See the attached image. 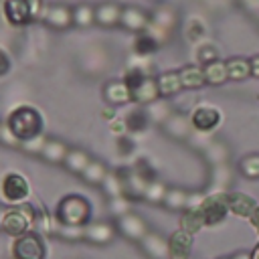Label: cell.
I'll return each instance as SVG.
<instances>
[{
  "mask_svg": "<svg viewBox=\"0 0 259 259\" xmlns=\"http://www.w3.org/2000/svg\"><path fill=\"white\" fill-rule=\"evenodd\" d=\"M204 22L200 20V18H190L188 22H186V26H184V34H186V38L190 40V42H198V40H202V36H204Z\"/></svg>",
  "mask_w": 259,
  "mask_h": 259,
  "instance_id": "obj_31",
  "label": "cell"
},
{
  "mask_svg": "<svg viewBox=\"0 0 259 259\" xmlns=\"http://www.w3.org/2000/svg\"><path fill=\"white\" fill-rule=\"evenodd\" d=\"M130 91H132V101H138V103H154L160 97L158 81L152 75H148L146 79H142L138 85L130 87Z\"/></svg>",
  "mask_w": 259,
  "mask_h": 259,
  "instance_id": "obj_12",
  "label": "cell"
},
{
  "mask_svg": "<svg viewBox=\"0 0 259 259\" xmlns=\"http://www.w3.org/2000/svg\"><path fill=\"white\" fill-rule=\"evenodd\" d=\"M32 229H38L36 233H51L53 229H51V219H49V214L45 212V208H36V214H34V225H32Z\"/></svg>",
  "mask_w": 259,
  "mask_h": 259,
  "instance_id": "obj_37",
  "label": "cell"
},
{
  "mask_svg": "<svg viewBox=\"0 0 259 259\" xmlns=\"http://www.w3.org/2000/svg\"><path fill=\"white\" fill-rule=\"evenodd\" d=\"M221 119H223V115H221L219 107L208 105V103L196 105L192 109V113H190V123L198 132H210V130H214L221 123Z\"/></svg>",
  "mask_w": 259,
  "mask_h": 259,
  "instance_id": "obj_7",
  "label": "cell"
},
{
  "mask_svg": "<svg viewBox=\"0 0 259 259\" xmlns=\"http://www.w3.org/2000/svg\"><path fill=\"white\" fill-rule=\"evenodd\" d=\"M249 223L253 225V229H255V233L259 235V204H257V208L251 212V217H249Z\"/></svg>",
  "mask_w": 259,
  "mask_h": 259,
  "instance_id": "obj_39",
  "label": "cell"
},
{
  "mask_svg": "<svg viewBox=\"0 0 259 259\" xmlns=\"http://www.w3.org/2000/svg\"><path fill=\"white\" fill-rule=\"evenodd\" d=\"M91 22H95V8L87 2H81L73 8V24L77 26H89Z\"/></svg>",
  "mask_w": 259,
  "mask_h": 259,
  "instance_id": "obj_29",
  "label": "cell"
},
{
  "mask_svg": "<svg viewBox=\"0 0 259 259\" xmlns=\"http://www.w3.org/2000/svg\"><path fill=\"white\" fill-rule=\"evenodd\" d=\"M223 259H251V253L239 251V253H235V255H229V257H223Z\"/></svg>",
  "mask_w": 259,
  "mask_h": 259,
  "instance_id": "obj_41",
  "label": "cell"
},
{
  "mask_svg": "<svg viewBox=\"0 0 259 259\" xmlns=\"http://www.w3.org/2000/svg\"><path fill=\"white\" fill-rule=\"evenodd\" d=\"M178 75H180V81H182L184 89H198V87H202L206 83L200 65H186V67H182L178 71Z\"/></svg>",
  "mask_w": 259,
  "mask_h": 259,
  "instance_id": "obj_20",
  "label": "cell"
},
{
  "mask_svg": "<svg viewBox=\"0 0 259 259\" xmlns=\"http://www.w3.org/2000/svg\"><path fill=\"white\" fill-rule=\"evenodd\" d=\"M89 214H91V206L79 194L63 196L55 208V219L61 227H87Z\"/></svg>",
  "mask_w": 259,
  "mask_h": 259,
  "instance_id": "obj_2",
  "label": "cell"
},
{
  "mask_svg": "<svg viewBox=\"0 0 259 259\" xmlns=\"http://www.w3.org/2000/svg\"><path fill=\"white\" fill-rule=\"evenodd\" d=\"M164 196H166L164 184L158 182V180H150V182L146 184V190H144V196H142V198H146L148 202H162Z\"/></svg>",
  "mask_w": 259,
  "mask_h": 259,
  "instance_id": "obj_34",
  "label": "cell"
},
{
  "mask_svg": "<svg viewBox=\"0 0 259 259\" xmlns=\"http://www.w3.org/2000/svg\"><path fill=\"white\" fill-rule=\"evenodd\" d=\"M12 69V61H10V55L4 51V49H0V77H4V75H8V71Z\"/></svg>",
  "mask_w": 259,
  "mask_h": 259,
  "instance_id": "obj_38",
  "label": "cell"
},
{
  "mask_svg": "<svg viewBox=\"0 0 259 259\" xmlns=\"http://www.w3.org/2000/svg\"><path fill=\"white\" fill-rule=\"evenodd\" d=\"M202 227H204V219H202V212H200V202H194V204L186 206L182 217H180V229L194 235Z\"/></svg>",
  "mask_w": 259,
  "mask_h": 259,
  "instance_id": "obj_16",
  "label": "cell"
},
{
  "mask_svg": "<svg viewBox=\"0 0 259 259\" xmlns=\"http://www.w3.org/2000/svg\"><path fill=\"white\" fill-rule=\"evenodd\" d=\"M117 227H119V231H121L125 237L134 239V241H142V239L148 235L146 223H144L138 214H134V212H125V214H121L119 221H117Z\"/></svg>",
  "mask_w": 259,
  "mask_h": 259,
  "instance_id": "obj_14",
  "label": "cell"
},
{
  "mask_svg": "<svg viewBox=\"0 0 259 259\" xmlns=\"http://www.w3.org/2000/svg\"><path fill=\"white\" fill-rule=\"evenodd\" d=\"M121 8L115 2H101L95 6V22L101 26H113L119 24Z\"/></svg>",
  "mask_w": 259,
  "mask_h": 259,
  "instance_id": "obj_18",
  "label": "cell"
},
{
  "mask_svg": "<svg viewBox=\"0 0 259 259\" xmlns=\"http://www.w3.org/2000/svg\"><path fill=\"white\" fill-rule=\"evenodd\" d=\"M123 123H125V130H130V132H144L146 125H148V111L132 109V111L125 113Z\"/></svg>",
  "mask_w": 259,
  "mask_h": 259,
  "instance_id": "obj_27",
  "label": "cell"
},
{
  "mask_svg": "<svg viewBox=\"0 0 259 259\" xmlns=\"http://www.w3.org/2000/svg\"><path fill=\"white\" fill-rule=\"evenodd\" d=\"M196 59H198L200 67H204V65H208L212 61H219V51L212 45H200L196 49Z\"/></svg>",
  "mask_w": 259,
  "mask_h": 259,
  "instance_id": "obj_35",
  "label": "cell"
},
{
  "mask_svg": "<svg viewBox=\"0 0 259 259\" xmlns=\"http://www.w3.org/2000/svg\"><path fill=\"white\" fill-rule=\"evenodd\" d=\"M202 198L200 196H192L184 190H178V188H172V190H166V196H164V204H168L170 208H186L194 202H200Z\"/></svg>",
  "mask_w": 259,
  "mask_h": 259,
  "instance_id": "obj_23",
  "label": "cell"
},
{
  "mask_svg": "<svg viewBox=\"0 0 259 259\" xmlns=\"http://www.w3.org/2000/svg\"><path fill=\"white\" fill-rule=\"evenodd\" d=\"M200 212L204 219V227H214L219 223L225 221V217L229 214V206H227V194L217 192V194H208L200 200Z\"/></svg>",
  "mask_w": 259,
  "mask_h": 259,
  "instance_id": "obj_6",
  "label": "cell"
},
{
  "mask_svg": "<svg viewBox=\"0 0 259 259\" xmlns=\"http://www.w3.org/2000/svg\"><path fill=\"white\" fill-rule=\"evenodd\" d=\"M87 182H91V184H101L103 182V178L107 176V172H105V168H103V164L101 162H95V160H91L89 164H87V168L83 170V174H81Z\"/></svg>",
  "mask_w": 259,
  "mask_h": 259,
  "instance_id": "obj_30",
  "label": "cell"
},
{
  "mask_svg": "<svg viewBox=\"0 0 259 259\" xmlns=\"http://www.w3.org/2000/svg\"><path fill=\"white\" fill-rule=\"evenodd\" d=\"M156 81H158L160 97H172V95H176V93H180V91L184 89L178 71H166V73H162Z\"/></svg>",
  "mask_w": 259,
  "mask_h": 259,
  "instance_id": "obj_19",
  "label": "cell"
},
{
  "mask_svg": "<svg viewBox=\"0 0 259 259\" xmlns=\"http://www.w3.org/2000/svg\"><path fill=\"white\" fill-rule=\"evenodd\" d=\"M101 184H103L105 192H107L111 198H121V196H123V182H121V178H119L117 174H107Z\"/></svg>",
  "mask_w": 259,
  "mask_h": 259,
  "instance_id": "obj_33",
  "label": "cell"
},
{
  "mask_svg": "<svg viewBox=\"0 0 259 259\" xmlns=\"http://www.w3.org/2000/svg\"><path fill=\"white\" fill-rule=\"evenodd\" d=\"M168 132L172 136H176V138H186L188 136V121L184 117H180V115L170 117L168 119Z\"/></svg>",
  "mask_w": 259,
  "mask_h": 259,
  "instance_id": "obj_36",
  "label": "cell"
},
{
  "mask_svg": "<svg viewBox=\"0 0 259 259\" xmlns=\"http://www.w3.org/2000/svg\"><path fill=\"white\" fill-rule=\"evenodd\" d=\"M148 14L142 10V8H136V6H125L121 8V16H119V24L130 30V32H142L148 28Z\"/></svg>",
  "mask_w": 259,
  "mask_h": 259,
  "instance_id": "obj_11",
  "label": "cell"
},
{
  "mask_svg": "<svg viewBox=\"0 0 259 259\" xmlns=\"http://www.w3.org/2000/svg\"><path fill=\"white\" fill-rule=\"evenodd\" d=\"M103 97H105V101H109L111 105H123V103L132 101V91H130V87L125 85L123 79H121V81L113 79V81L105 83V87H103Z\"/></svg>",
  "mask_w": 259,
  "mask_h": 259,
  "instance_id": "obj_15",
  "label": "cell"
},
{
  "mask_svg": "<svg viewBox=\"0 0 259 259\" xmlns=\"http://www.w3.org/2000/svg\"><path fill=\"white\" fill-rule=\"evenodd\" d=\"M227 63V73H229V79L231 81H243L251 75V63L249 59H243V57H233Z\"/></svg>",
  "mask_w": 259,
  "mask_h": 259,
  "instance_id": "obj_24",
  "label": "cell"
},
{
  "mask_svg": "<svg viewBox=\"0 0 259 259\" xmlns=\"http://www.w3.org/2000/svg\"><path fill=\"white\" fill-rule=\"evenodd\" d=\"M239 170H241V174L247 176V178H259V154L245 156V158L239 162Z\"/></svg>",
  "mask_w": 259,
  "mask_h": 259,
  "instance_id": "obj_32",
  "label": "cell"
},
{
  "mask_svg": "<svg viewBox=\"0 0 259 259\" xmlns=\"http://www.w3.org/2000/svg\"><path fill=\"white\" fill-rule=\"evenodd\" d=\"M10 255H12V259H45L47 247H45L40 233L28 231V233L16 237L10 247Z\"/></svg>",
  "mask_w": 259,
  "mask_h": 259,
  "instance_id": "obj_4",
  "label": "cell"
},
{
  "mask_svg": "<svg viewBox=\"0 0 259 259\" xmlns=\"http://www.w3.org/2000/svg\"><path fill=\"white\" fill-rule=\"evenodd\" d=\"M142 247L144 251L154 257V259H170V249H168V241H164L160 235H154V233H148L142 241Z\"/></svg>",
  "mask_w": 259,
  "mask_h": 259,
  "instance_id": "obj_17",
  "label": "cell"
},
{
  "mask_svg": "<svg viewBox=\"0 0 259 259\" xmlns=\"http://www.w3.org/2000/svg\"><path fill=\"white\" fill-rule=\"evenodd\" d=\"M174 22H176V12L170 6H160L152 14V24L158 26V28H162V30H166V32L174 26Z\"/></svg>",
  "mask_w": 259,
  "mask_h": 259,
  "instance_id": "obj_26",
  "label": "cell"
},
{
  "mask_svg": "<svg viewBox=\"0 0 259 259\" xmlns=\"http://www.w3.org/2000/svg\"><path fill=\"white\" fill-rule=\"evenodd\" d=\"M227 206H229V212L249 219L251 212L257 208V202L253 196H249L245 192H227Z\"/></svg>",
  "mask_w": 259,
  "mask_h": 259,
  "instance_id": "obj_13",
  "label": "cell"
},
{
  "mask_svg": "<svg viewBox=\"0 0 259 259\" xmlns=\"http://www.w3.org/2000/svg\"><path fill=\"white\" fill-rule=\"evenodd\" d=\"M89 162H91V160H89V156H87L85 152H81V150H69V154H67V158H65L63 164H65L71 172L83 174V170L87 168Z\"/></svg>",
  "mask_w": 259,
  "mask_h": 259,
  "instance_id": "obj_28",
  "label": "cell"
},
{
  "mask_svg": "<svg viewBox=\"0 0 259 259\" xmlns=\"http://www.w3.org/2000/svg\"><path fill=\"white\" fill-rule=\"evenodd\" d=\"M249 2H253V4H259V0H249Z\"/></svg>",
  "mask_w": 259,
  "mask_h": 259,
  "instance_id": "obj_43",
  "label": "cell"
},
{
  "mask_svg": "<svg viewBox=\"0 0 259 259\" xmlns=\"http://www.w3.org/2000/svg\"><path fill=\"white\" fill-rule=\"evenodd\" d=\"M249 63H251V75L259 79V55H255L253 59H249Z\"/></svg>",
  "mask_w": 259,
  "mask_h": 259,
  "instance_id": "obj_40",
  "label": "cell"
},
{
  "mask_svg": "<svg viewBox=\"0 0 259 259\" xmlns=\"http://www.w3.org/2000/svg\"><path fill=\"white\" fill-rule=\"evenodd\" d=\"M251 259H259V243L253 247V251H251Z\"/></svg>",
  "mask_w": 259,
  "mask_h": 259,
  "instance_id": "obj_42",
  "label": "cell"
},
{
  "mask_svg": "<svg viewBox=\"0 0 259 259\" xmlns=\"http://www.w3.org/2000/svg\"><path fill=\"white\" fill-rule=\"evenodd\" d=\"M83 237L89 239L91 243H109L113 239V227L107 223H95L83 227Z\"/></svg>",
  "mask_w": 259,
  "mask_h": 259,
  "instance_id": "obj_21",
  "label": "cell"
},
{
  "mask_svg": "<svg viewBox=\"0 0 259 259\" xmlns=\"http://www.w3.org/2000/svg\"><path fill=\"white\" fill-rule=\"evenodd\" d=\"M0 134H2V127H0Z\"/></svg>",
  "mask_w": 259,
  "mask_h": 259,
  "instance_id": "obj_44",
  "label": "cell"
},
{
  "mask_svg": "<svg viewBox=\"0 0 259 259\" xmlns=\"http://www.w3.org/2000/svg\"><path fill=\"white\" fill-rule=\"evenodd\" d=\"M34 214H36V208L32 204H24V202L18 206H12V208H4L0 212V227L4 233L12 235L16 239L32 229Z\"/></svg>",
  "mask_w": 259,
  "mask_h": 259,
  "instance_id": "obj_3",
  "label": "cell"
},
{
  "mask_svg": "<svg viewBox=\"0 0 259 259\" xmlns=\"http://www.w3.org/2000/svg\"><path fill=\"white\" fill-rule=\"evenodd\" d=\"M45 22L55 28V30H67L73 24V8H69L67 4H51L45 14H42Z\"/></svg>",
  "mask_w": 259,
  "mask_h": 259,
  "instance_id": "obj_8",
  "label": "cell"
},
{
  "mask_svg": "<svg viewBox=\"0 0 259 259\" xmlns=\"http://www.w3.org/2000/svg\"><path fill=\"white\" fill-rule=\"evenodd\" d=\"M2 10H4L6 20L14 26H20L32 18V10H30L28 0H4Z\"/></svg>",
  "mask_w": 259,
  "mask_h": 259,
  "instance_id": "obj_9",
  "label": "cell"
},
{
  "mask_svg": "<svg viewBox=\"0 0 259 259\" xmlns=\"http://www.w3.org/2000/svg\"><path fill=\"white\" fill-rule=\"evenodd\" d=\"M67 154H69L67 146L63 142H57V140H47L45 146H42V150H40V156L47 162H51V164H63L65 158H67Z\"/></svg>",
  "mask_w": 259,
  "mask_h": 259,
  "instance_id": "obj_22",
  "label": "cell"
},
{
  "mask_svg": "<svg viewBox=\"0 0 259 259\" xmlns=\"http://www.w3.org/2000/svg\"><path fill=\"white\" fill-rule=\"evenodd\" d=\"M202 73H204V81L210 83V85H221V83H225L229 79L227 63L225 61H212V63L204 65Z\"/></svg>",
  "mask_w": 259,
  "mask_h": 259,
  "instance_id": "obj_25",
  "label": "cell"
},
{
  "mask_svg": "<svg viewBox=\"0 0 259 259\" xmlns=\"http://www.w3.org/2000/svg\"><path fill=\"white\" fill-rule=\"evenodd\" d=\"M192 243L194 237L182 229H178L176 233L170 235L168 239V249H170V259H188L190 251H192Z\"/></svg>",
  "mask_w": 259,
  "mask_h": 259,
  "instance_id": "obj_10",
  "label": "cell"
},
{
  "mask_svg": "<svg viewBox=\"0 0 259 259\" xmlns=\"http://www.w3.org/2000/svg\"><path fill=\"white\" fill-rule=\"evenodd\" d=\"M0 190H2V196L12 202V204H22L28 194H30V184L28 180L20 174V172H8L4 174L2 178V184H0Z\"/></svg>",
  "mask_w": 259,
  "mask_h": 259,
  "instance_id": "obj_5",
  "label": "cell"
},
{
  "mask_svg": "<svg viewBox=\"0 0 259 259\" xmlns=\"http://www.w3.org/2000/svg\"><path fill=\"white\" fill-rule=\"evenodd\" d=\"M42 127H45V119L40 111L32 105H20L12 109L6 121V130L18 142V146L28 144L36 138H42Z\"/></svg>",
  "mask_w": 259,
  "mask_h": 259,
  "instance_id": "obj_1",
  "label": "cell"
}]
</instances>
